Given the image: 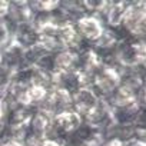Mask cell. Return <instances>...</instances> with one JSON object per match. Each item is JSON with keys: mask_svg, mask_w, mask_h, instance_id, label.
Instances as JSON below:
<instances>
[{"mask_svg": "<svg viewBox=\"0 0 146 146\" xmlns=\"http://www.w3.org/2000/svg\"><path fill=\"white\" fill-rule=\"evenodd\" d=\"M3 129H5V122H3V119H0V135H2Z\"/></svg>", "mask_w": 146, "mask_h": 146, "instance_id": "obj_22", "label": "cell"}, {"mask_svg": "<svg viewBox=\"0 0 146 146\" xmlns=\"http://www.w3.org/2000/svg\"><path fill=\"white\" fill-rule=\"evenodd\" d=\"M39 39H40L39 37V30L32 22L22 23V25H19V26H16L13 29L12 40L16 42L23 49H27V47L39 43Z\"/></svg>", "mask_w": 146, "mask_h": 146, "instance_id": "obj_12", "label": "cell"}, {"mask_svg": "<svg viewBox=\"0 0 146 146\" xmlns=\"http://www.w3.org/2000/svg\"><path fill=\"white\" fill-rule=\"evenodd\" d=\"M7 7H9V2L0 0V19H5V16L7 13Z\"/></svg>", "mask_w": 146, "mask_h": 146, "instance_id": "obj_18", "label": "cell"}, {"mask_svg": "<svg viewBox=\"0 0 146 146\" xmlns=\"http://www.w3.org/2000/svg\"><path fill=\"white\" fill-rule=\"evenodd\" d=\"M50 53L42 43H36L27 49H25V64L26 66H37L40 60Z\"/></svg>", "mask_w": 146, "mask_h": 146, "instance_id": "obj_14", "label": "cell"}, {"mask_svg": "<svg viewBox=\"0 0 146 146\" xmlns=\"http://www.w3.org/2000/svg\"><path fill=\"white\" fill-rule=\"evenodd\" d=\"M12 76H13V72L5 67L3 64H0V93L2 95H5V92L9 89L12 83Z\"/></svg>", "mask_w": 146, "mask_h": 146, "instance_id": "obj_16", "label": "cell"}, {"mask_svg": "<svg viewBox=\"0 0 146 146\" xmlns=\"http://www.w3.org/2000/svg\"><path fill=\"white\" fill-rule=\"evenodd\" d=\"M115 57L122 69H132L139 64H145L146 59L145 40L122 39L115 49Z\"/></svg>", "mask_w": 146, "mask_h": 146, "instance_id": "obj_2", "label": "cell"}, {"mask_svg": "<svg viewBox=\"0 0 146 146\" xmlns=\"http://www.w3.org/2000/svg\"><path fill=\"white\" fill-rule=\"evenodd\" d=\"M40 146H62L60 140H54V139H44L42 142Z\"/></svg>", "mask_w": 146, "mask_h": 146, "instance_id": "obj_19", "label": "cell"}, {"mask_svg": "<svg viewBox=\"0 0 146 146\" xmlns=\"http://www.w3.org/2000/svg\"><path fill=\"white\" fill-rule=\"evenodd\" d=\"M73 26H75L82 43L89 44V46H92L99 39V36L102 35V32L105 29V25L100 22V19L96 16H92V15L82 16L80 19H78L73 23Z\"/></svg>", "mask_w": 146, "mask_h": 146, "instance_id": "obj_5", "label": "cell"}, {"mask_svg": "<svg viewBox=\"0 0 146 146\" xmlns=\"http://www.w3.org/2000/svg\"><path fill=\"white\" fill-rule=\"evenodd\" d=\"M83 122L90 125L92 127L98 129V130H105L108 126H110L113 123V119H112V109L103 102L100 100L99 105L96 108H93L89 113H86L83 117Z\"/></svg>", "mask_w": 146, "mask_h": 146, "instance_id": "obj_9", "label": "cell"}, {"mask_svg": "<svg viewBox=\"0 0 146 146\" xmlns=\"http://www.w3.org/2000/svg\"><path fill=\"white\" fill-rule=\"evenodd\" d=\"M12 35L13 29L10 27V25L5 19H0V49L12 40Z\"/></svg>", "mask_w": 146, "mask_h": 146, "instance_id": "obj_17", "label": "cell"}, {"mask_svg": "<svg viewBox=\"0 0 146 146\" xmlns=\"http://www.w3.org/2000/svg\"><path fill=\"white\" fill-rule=\"evenodd\" d=\"M0 146H20L15 142H0Z\"/></svg>", "mask_w": 146, "mask_h": 146, "instance_id": "obj_21", "label": "cell"}, {"mask_svg": "<svg viewBox=\"0 0 146 146\" xmlns=\"http://www.w3.org/2000/svg\"><path fill=\"white\" fill-rule=\"evenodd\" d=\"M99 102H100V98L89 86H85L72 95V110H75L83 117L93 108H96Z\"/></svg>", "mask_w": 146, "mask_h": 146, "instance_id": "obj_8", "label": "cell"}, {"mask_svg": "<svg viewBox=\"0 0 146 146\" xmlns=\"http://www.w3.org/2000/svg\"><path fill=\"white\" fill-rule=\"evenodd\" d=\"M0 64H2V54H0Z\"/></svg>", "mask_w": 146, "mask_h": 146, "instance_id": "obj_23", "label": "cell"}, {"mask_svg": "<svg viewBox=\"0 0 146 146\" xmlns=\"http://www.w3.org/2000/svg\"><path fill=\"white\" fill-rule=\"evenodd\" d=\"M105 146H125V142H119V140H110V142H108Z\"/></svg>", "mask_w": 146, "mask_h": 146, "instance_id": "obj_20", "label": "cell"}, {"mask_svg": "<svg viewBox=\"0 0 146 146\" xmlns=\"http://www.w3.org/2000/svg\"><path fill=\"white\" fill-rule=\"evenodd\" d=\"M47 92H49V89H46L43 86H30L27 89V105L37 109L42 105V102L44 100Z\"/></svg>", "mask_w": 146, "mask_h": 146, "instance_id": "obj_15", "label": "cell"}, {"mask_svg": "<svg viewBox=\"0 0 146 146\" xmlns=\"http://www.w3.org/2000/svg\"><path fill=\"white\" fill-rule=\"evenodd\" d=\"M85 86H88V80L79 70H70L53 75V88L66 90L70 95L76 93Z\"/></svg>", "mask_w": 146, "mask_h": 146, "instance_id": "obj_7", "label": "cell"}, {"mask_svg": "<svg viewBox=\"0 0 146 146\" xmlns=\"http://www.w3.org/2000/svg\"><path fill=\"white\" fill-rule=\"evenodd\" d=\"M83 119L79 113L75 110H66L63 113H59L52 117V125L50 130L46 139H54V140H62L64 136L72 133L73 130H76L82 125Z\"/></svg>", "mask_w": 146, "mask_h": 146, "instance_id": "obj_4", "label": "cell"}, {"mask_svg": "<svg viewBox=\"0 0 146 146\" xmlns=\"http://www.w3.org/2000/svg\"><path fill=\"white\" fill-rule=\"evenodd\" d=\"M50 125H52V116L43 112L42 109H35L27 122V130L35 137L46 139L50 130Z\"/></svg>", "mask_w": 146, "mask_h": 146, "instance_id": "obj_11", "label": "cell"}, {"mask_svg": "<svg viewBox=\"0 0 146 146\" xmlns=\"http://www.w3.org/2000/svg\"><path fill=\"white\" fill-rule=\"evenodd\" d=\"M122 39L145 40L146 33V5L145 2H127L126 13L117 27Z\"/></svg>", "mask_w": 146, "mask_h": 146, "instance_id": "obj_1", "label": "cell"}, {"mask_svg": "<svg viewBox=\"0 0 146 146\" xmlns=\"http://www.w3.org/2000/svg\"><path fill=\"white\" fill-rule=\"evenodd\" d=\"M37 109H42L43 112H46L47 115L53 117L59 113H63L72 109V95L67 93L66 90L53 88L47 92L44 100Z\"/></svg>", "mask_w": 146, "mask_h": 146, "instance_id": "obj_6", "label": "cell"}, {"mask_svg": "<svg viewBox=\"0 0 146 146\" xmlns=\"http://www.w3.org/2000/svg\"><path fill=\"white\" fill-rule=\"evenodd\" d=\"M145 90V89H143ZM142 92V90H140ZM136 96L137 93L130 90L129 88L123 86V85H119L109 96H106L105 99H102L110 109H115V108H120V106H125V105H129V103H133L136 102Z\"/></svg>", "mask_w": 146, "mask_h": 146, "instance_id": "obj_13", "label": "cell"}, {"mask_svg": "<svg viewBox=\"0 0 146 146\" xmlns=\"http://www.w3.org/2000/svg\"><path fill=\"white\" fill-rule=\"evenodd\" d=\"M120 72L122 69L102 66L89 80V88L102 99L109 96L120 82Z\"/></svg>", "mask_w": 146, "mask_h": 146, "instance_id": "obj_3", "label": "cell"}, {"mask_svg": "<svg viewBox=\"0 0 146 146\" xmlns=\"http://www.w3.org/2000/svg\"><path fill=\"white\" fill-rule=\"evenodd\" d=\"M0 54H2V64L12 72H16L22 69L25 64V49L19 46L16 42L10 40L6 46L0 49Z\"/></svg>", "mask_w": 146, "mask_h": 146, "instance_id": "obj_10", "label": "cell"}]
</instances>
